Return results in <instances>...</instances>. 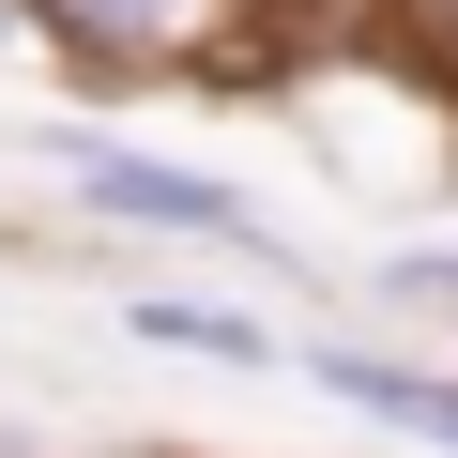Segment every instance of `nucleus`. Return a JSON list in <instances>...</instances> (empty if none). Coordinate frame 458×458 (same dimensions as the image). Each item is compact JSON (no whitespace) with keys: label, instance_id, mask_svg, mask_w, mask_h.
I'll list each match as a JSON object with an SVG mask.
<instances>
[{"label":"nucleus","instance_id":"nucleus-6","mask_svg":"<svg viewBox=\"0 0 458 458\" xmlns=\"http://www.w3.org/2000/svg\"><path fill=\"white\" fill-rule=\"evenodd\" d=\"M0 458H31V443H16V428H0Z\"/></svg>","mask_w":458,"mask_h":458},{"label":"nucleus","instance_id":"nucleus-3","mask_svg":"<svg viewBox=\"0 0 458 458\" xmlns=\"http://www.w3.org/2000/svg\"><path fill=\"white\" fill-rule=\"evenodd\" d=\"M16 16H47V31H77V47H168V31H214V0H16Z\"/></svg>","mask_w":458,"mask_h":458},{"label":"nucleus","instance_id":"nucleus-4","mask_svg":"<svg viewBox=\"0 0 458 458\" xmlns=\"http://www.w3.org/2000/svg\"><path fill=\"white\" fill-rule=\"evenodd\" d=\"M138 336L153 352H199V367H276V336L245 306H138Z\"/></svg>","mask_w":458,"mask_h":458},{"label":"nucleus","instance_id":"nucleus-5","mask_svg":"<svg viewBox=\"0 0 458 458\" xmlns=\"http://www.w3.org/2000/svg\"><path fill=\"white\" fill-rule=\"evenodd\" d=\"M16 31H31V16H16V0H0V47H16Z\"/></svg>","mask_w":458,"mask_h":458},{"label":"nucleus","instance_id":"nucleus-1","mask_svg":"<svg viewBox=\"0 0 458 458\" xmlns=\"http://www.w3.org/2000/svg\"><path fill=\"white\" fill-rule=\"evenodd\" d=\"M62 168H77V199H92V214H123V229H199V245H245V260H276V229L229 199V183H199V168L107 153V138H62Z\"/></svg>","mask_w":458,"mask_h":458},{"label":"nucleus","instance_id":"nucleus-2","mask_svg":"<svg viewBox=\"0 0 458 458\" xmlns=\"http://www.w3.org/2000/svg\"><path fill=\"white\" fill-rule=\"evenodd\" d=\"M321 397H352L367 428H397V443H443L458 458V382H428V367H397V352H291Z\"/></svg>","mask_w":458,"mask_h":458}]
</instances>
